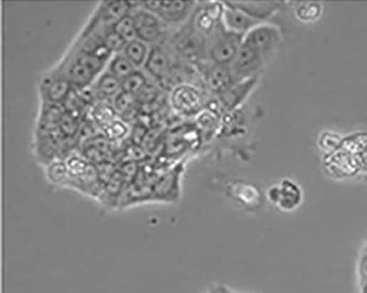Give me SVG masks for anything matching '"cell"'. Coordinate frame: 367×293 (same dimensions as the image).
Here are the masks:
<instances>
[{
	"label": "cell",
	"mask_w": 367,
	"mask_h": 293,
	"mask_svg": "<svg viewBox=\"0 0 367 293\" xmlns=\"http://www.w3.org/2000/svg\"><path fill=\"white\" fill-rule=\"evenodd\" d=\"M91 112L92 121L101 126L103 130L110 122L115 120V109L112 104H105V102H100L92 106Z\"/></svg>",
	"instance_id": "cell-22"
},
{
	"label": "cell",
	"mask_w": 367,
	"mask_h": 293,
	"mask_svg": "<svg viewBox=\"0 0 367 293\" xmlns=\"http://www.w3.org/2000/svg\"><path fill=\"white\" fill-rule=\"evenodd\" d=\"M361 293H367V284L361 287Z\"/></svg>",
	"instance_id": "cell-30"
},
{
	"label": "cell",
	"mask_w": 367,
	"mask_h": 293,
	"mask_svg": "<svg viewBox=\"0 0 367 293\" xmlns=\"http://www.w3.org/2000/svg\"><path fill=\"white\" fill-rule=\"evenodd\" d=\"M198 67L201 72L204 86L211 92V95H222L226 90L240 83L230 65H218L206 61Z\"/></svg>",
	"instance_id": "cell-9"
},
{
	"label": "cell",
	"mask_w": 367,
	"mask_h": 293,
	"mask_svg": "<svg viewBox=\"0 0 367 293\" xmlns=\"http://www.w3.org/2000/svg\"><path fill=\"white\" fill-rule=\"evenodd\" d=\"M139 5L158 16L166 27H182L192 17L198 4L194 1H146Z\"/></svg>",
	"instance_id": "cell-5"
},
{
	"label": "cell",
	"mask_w": 367,
	"mask_h": 293,
	"mask_svg": "<svg viewBox=\"0 0 367 293\" xmlns=\"http://www.w3.org/2000/svg\"><path fill=\"white\" fill-rule=\"evenodd\" d=\"M72 89L73 87L71 84L68 83L66 80L53 77L50 74H47L40 80L39 92L42 102L62 104Z\"/></svg>",
	"instance_id": "cell-15"
},
{
	"label": "cell",
	"mask_w": 367,
	"mask_h": 293,
	"mask_svg": "<svg viewBox=\"0 0 367 293\" xmlns=\"http://www.w3.org/2000/svg\"><path fill=\"white\" fill-rule=\"evenodd\" d=\"M322 15V6L318 3L300 4L296 9V16L304 22H314Z\"/></svg>",
	"instance_id": "cell-26"
},
{
	"label": "cell",
	"mask_w": 367,
	"mask_h": 293,
	"mask_svg": "<svg viewBox=\"0 0 367 293\" xmlns=\"http://www.w3.org/2000/svg\"><path fill=\"white\" fill-rule=\"evenodd\" d=\"M172 58L170 53L164 50L161 44H154L150 46V53L144 68L154 79L159 83L166 82L171 73Z\"/></svg>",
	"instance_id": "cell-14"
},
{
	"label": "cell",
	"mask_w": 367,
	"mask_h": 293,
	"mask_svg": "<svg viewBox=\"0 0 367 293\" xmlns=\"http://www.w3.org/2000/svg\"><path fill=\"white\" fill-rule=\"evenodd\" d=\"M170 104L176 114L196 116L206 107V97L196 86L184 83L172 88Z\"/></svg>",
	"instance_id": "cell-8"
},
{
	"label": "cell",
	"mask_w": 367,
	"mask_h": 293,
	"mask_svg": "<svg viewBox=\"0 0 367 293\" xmlns=\"http://www.w3.org/2000/svg\"><path fill=\"white\" fill-rule=\"evenodd\" d=\"M108 61L91 52L72 45L61 61L50 70V75L61 78L75 89H84L93 85L106 70Z\"/></svg>",
	"instance_id": "cell-1"
},
{
	"label": "cell",
	"mask_w": 367,
	"mask_h": 293,
	"mask_svg": "<svg viewBox=\"0 0 367 293\" xmlns=\"http://www.w3.org/2000/svg\"><path fill=\"white\" fill-rule=\"evenodd\" d=\"M120 83H122V92H127L129 95L136 97L148 85V79L147 76L144 75L142 70H136Z\"/></svg>",
	"instance_id": "cell-21"
},
{
	"label": "cell",
	"mask_w": 367,
	"mask_h": 293,
	"mask_svg": "<svg viewBox=\"0 0 367 293\" xmlns=\"http://www.w3.org/2000/svg\"><path fill=\"white\" fill-rule=\"evenodd\" d=\"M104 132L108 140H120L127 136L128 126L126 122L115 119L104 128Z\"/></svg>",
	"instance_id": "cell-27"
},
{
	"label": "cell",
	"mask_w": 367,
	"mask_h": 293,
	"mask_svg": "<svg viewBox=\"0 0 367 293\" xmlns=\"http://www.w3.org/2000/svg\"><path fill=\"white\" fill-rule=\"evenodd\" d=\"M265 64L266 62L260 53L242 43L234 61L230 66L236 78L242 82V80L258 77V74Z\"/></svg>",
	"instance_id": "cell-10"
},
{
	"label": "cell",
	"mask_w": 367,
	"mask_h": 293,
	"mask_svg": "<svg viewBox=\"0 0 367 293\" xmlns=\"http://www.w3.org/2000/svg\"><path fill=\"white\" fill-rule=\"evenodd\" d=\"M132 5L130 15L135 22L137 39L151 45L160 44L166 37V26L158 16L144 9L139 3H132Z\"/></svg>",
	"instance_id": "cell-7"
},
{
	"label": "cell",
	"mask_w": 367,
	"mask_h": 293,
	"mask_svg": "<svg viewBox=\"0 0 367 293\" xmlns=\"http://www.w3.org/2000/svg\"><path fill=\"white\" fill-rule=\"evenodd\" d=\"M218 120L220 118L216 114L204 109L196 116V128L201 133V136L204 133L213 134L218 128Z\"/></svg>",
	"instance_id": "cell-23"
},
{
	"label": "cell",
	"mask_w": 367,
	"mask_h": 293,
	"mask_svg": "<svg viewBox=\"0 0 367 293\" xmlns=\"http://www.w3.org/2000/svg\"><path fill=\"white\" fill-rule=\"evenodd\" d=\"M92 89H93L94 95L98 102H105L108 100L112 101L122 92V83L115 76L108 73L105 70L94 82Z\"/></svg>",
	"instance_id": "cell-17"
},
{
	"label": "cell",
	"mask_w": 367,
	"mask_h": 293,
	"mask_svg": "<svg viewBox=\"0 0 367 293\" xmlns=\"http://www.w3.org/2000/svg\"><path fill=\"white\" fill-rule=\"evenodd\" d=\"M138 101L135 96L129 95L127 92H120L119 95L113 100V107L116 114L120 116H126V114H132V112L137 110Z\"/></svg>",
	"instance_id": "cell-24"
},
{
	"label": "cell",
	"mask_w": 367,
	"mask_h": 293,
	"mask_svg": "<svg viewBox=\"0 0 367 293\" xmlns=\"http://www.w3.org/2000/svg\"><path fill=\"white\" fill-rule=\"evenodd\" d=\"M282 41V33L277 26L262 22L243 38V44L260 53L265 62L270 61Z\"/></svg>",
	"instance_id": "cell-6"
},
{
	"label": "cell",
	"mask_w": 367,
	"mask_h": 293,
	"mask_svg": "<svg viewBox=\"0 0 367 293\" xmlns=\"http://www.w3.org/2000/svg\"><path fill=\"white\" fill-rule=\"evenodd\" d=\"M206 293H235L234 291L230 290L228 287L224 286V284H216L213 288H211L210 290Z\"/></svg>",
	"instance_id": "cell-29"
},
{
	"label": "cell",
	"mask_w": 367,
	"mask_h": 293,
	"mask_svg": "<svg viewBox=\"0 0 367 293\" xmlns=\"http://www.w3.org/2000/svg\"><path fill=\"white\" fill-rule=\"evenodd\" d=\"M113 29L119 34L122 39L126 42L132 41L137 39V31H136L135 22L132 19V15L128 13L125 17H122L119 21L114 26Z\"/></svg>",
	"instance_id": "cell-25"
},
{
	"label": "cell",
	"mask_w": 367,
	"mask_h": 293,
	"mask_svg": "<svg viewBox=\"0 0 367 293\" xmlns=\"http://www.w3.org/2000/svg\"><path fill=\"white\" fill-rule=\"evenodd\" d=\"M235 293H240V292H235Z\"/></svg>",
	"instance_id": "cell-31"
},
{
	"label": "cell",
	"mask_w": 367,
	"mask_h": 293,
	"mask_svg": "<svg viewBox=\"0 0 367 293\" xmlns=\"http://www.w3.org/2000/svg\"><path fill=\"white\" fill-rule=\"evenodd\" d=\"M47 176L51 184L57 186H73V180L66 167L65 160H55L49 162Z\"/></svg>",
	"instance_id": "cell-19"
},
{
	"label": "cell",
	"mask_w": 367,
	"mask_h": 293,
	"mask_svg": "<svg viewBox=\"0 0 367 293\" xmlns=\"http://www.w3.org/2000/svg\"><path fill=\"white\" fill-rule=\"evenodd\" d=\"M208 39L192 23L191 18L186 25L174 32L170 40V52L188 65H200L206 61Z\"/></svg>",
	"instance_id": "cell-2"
},
{
	"label": "cell",
	"mask_w": 367,
	"mask_h": 293,
	"mask_svg": "<svg viewBox=\"0 0 367 293\" xmlns=\"http://www.w3.org/2000/svg\"><path fill=\"white\" fill-rule=\"evenodd\" d=\"M222 22L226 30L244 37L250 30L266 21L250 15L233 3H225Z\"/></svg>",
	"instance_id": "cell-11"
},
{
	"label": "cell",
	"mask_w": 367,
	"mask_h": 293,
	"mask_svg": "<svg viewBox=\"0 0 367 293\" xmlns=\"http://www.w3.org/2000/svg\"><path fill=\"white\" fill-rule=\"evenodd\" d=\"M257 78L242 80L230 89L226 90L222 95L218 96L225 114H230V112L238 109L240 104L248 99L255 86L257 85Z\"/></svg>",
	"instance_id": "cell-16"
},
{
	"label": "cell",
	"mask_w": 367,
	"mask_h": 293,
	"mask_svg": "<svg viewBox=\"0 0 367 293\" xmlns=\"http://www.w3.org/2000/svg\"><path fill=\"white\" fill-rule=\"evenodd\" d=\"M132 9V5L129 1H103L98 4L78 37H87L94 32L114 27L122 17L130 13Z\"/></svg>",
	"instance_id": "cell-4"
},
{
	"label": "cell",
	"mask_w": 367,
	"mask_h": 293,
	"mask_svg": "<svg viewBox=\"0 0 367 293\" xmlns=\"http://www.w3.org/2000/svg\"><path fill=\"white\" fill-rule=\"evenodd\" d=\"M268 199L280 210L294 211L302 201V192L298 184L289 179L282 180L280 184L272 186L268 190Z\"/></svg>",
	"instance_id": "cell-12"
},
{
	"label": "cell",
	"mask_w": 367,
	"mask_h": 293,
	"mask_svg": "<svg viewBox=\"0 0 367 293\" xmlns=\"http://www.w3.org/2000/svg\"><path fill=\"white\" fill-rule=\"evenodd\" d=\"M150 53L149 44L144 43L142 40L136 39L128 42L122 54L128 61L135 66L136 70L144 67L147 62L148 55Z\"/></svg>",
	"instance_id": "cell-18"
},
{
	"label": "cell",
	"mask_w": 367,
	"mask_h": 293,
	"mask_svg": "<svg viewBox=\"0 0 367 293\" xmlns=\"http://www.w3.org/2000/svg\"><path fill=\"white\" fill-rule=\"evenodd\" d=\"M106 70L122 82V79H125L130 74L134 73L136 68L124 56V54L119 53L114 54L112 56L107 66H106Z\"/></svg>",
	"instance_id": "cell-20"
},
{
	"label": "cell",
	"mask_w": 367,
	"mask_h": 293,
	"mask_svg": "<svg viewBox=\"0 0 367 293\" xmlns=\"http://www.w3.org/2000/svg\"><path fill=\"white\" fill-rule=\"evenodd\" d=\"M243 35L228 31L223 22L206 42V61L218 65H230L243 43Z\"/></svg>",
	"instance_id": "cell-3"
},
{
	"label": "cell",
	"mask_w": 367,
	"mask_h": 293,
	"mask_svg": "<svg viewBox=\"0 0 367 293\" xmlns=\"http://www.w3.org/2000/svg\"><path fill=\"white\" fill-rule=\"evenodd\" d=\"M358 277L360 287L367 284V250L361 255L358 262Z\"/></svg>",
	"instance_id": "cell-28"
},
{
	"label": "cell",
	"mask_w": 367,
	"mask_h": 293,
	"mask_svg": "<svg viewBox=\"0 0 367 293\" xmlns=\"http://www.w3.org/2000/svg\"><path fill=\"white\" fill-rule=\"evenodd\" d=\"M182 167L176 166L161 175L151 187L152 200L157 201H176L179 198L180 177H181Z\"/></svg>",
	"instance_id": "cell-13"
}]
</instances>
